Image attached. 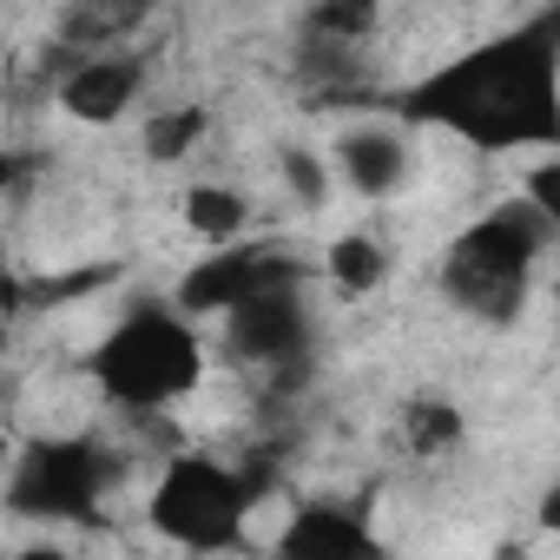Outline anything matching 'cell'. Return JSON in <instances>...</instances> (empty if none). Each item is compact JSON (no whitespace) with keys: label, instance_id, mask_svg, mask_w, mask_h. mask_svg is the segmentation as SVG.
I'll return each mask as SVG.
<instances>
[{"label":"cell","instance_id":"obj_6","mask_svg":"<svg viewBox=\"0 0 560 560\" xmlns=\"http://www.w3.org/2000/svg\"><path fill=\"white\" fill-rule=\"evenodd\" d=\"M231 350L244 363H264V370H284V363H304V343H311V311L298 298V270L291 277H277V284L250 291L231 317Z\"/></svg>","mask_w":560,"mask_h":560},{"label":"cell","instance_id":"obj_17","mask_svg":"<svg viewBox=\"0 0 560 560\" xmlns=\"http://www.w3.org/2000/svg\"><path fill=\"white\" fill-rule=\"evenodd\" d=\"M521 198H527V205H534V211H540L553 231H560V152H553V159H540V165H527V185H521Z\"/></svg>","mask_w":560,"mask_h":560},{"label":"cell","instance_id":"obj_12","mask_svg":"<svg viewBox=\"0 0 560 560\" xmlns=\"http://www.w3.org/2000/svg\"><path fill=\"white\" fill-rule=\"evenodd\" d=\"M324 270H330V284H337V291L370 298L383 277H389V250H383V237H370V231H343V237L330 244Z\"/></svg>","mask_w":560,"mask_h":560},{"label":"cell","instance_id":"obj_16","mask_svg":"<svg viewBox=\"0 0 560 560\" xmlns=\"http://www.w3.org/2000/svg\"><path fill=\"white\" fill-rule=\"evenodd\" d=\"M284 178H291V191H298L304 205H324V198H330V172H324V159L304 152V145H284Z\"/></svg>","mask_w":560,"mask_h":560},{"label":"cell","instance_id":"obj_5","mask_svg":"<svg viewBox=\"0 0 560 560\" xmlns=\"http://www.w3.org/2000/svg\"><path fill=\"white\" fill-rule=\"evenodd\" d=\"M106 455L86 435H47L14 462L8 508L27 521H86L106 494Z\"/></svg>","mask_w":560,"mask_h":560},{"label":"cell","instance_id":"obj_18","mask_svg":"<svg viewBox=\"0 0 560 560\" xmlns=\"http://www.w3.org/2000/svg\"><path fill=\"white\" fill-rule=\"evenodd\" d=\"M540 527L560 534V488H547V501H540Z\"/></svg>","mask_w":560,"mask_h":560},{"label":"cell","instance_id":"obj_1","mask_svg":"<svg viewBox=\"0 0 560 560\" xmlns=\"http://www.w3.org/2000/svg\"><path fill=\"white\" fill-rule=\"evenodd\" d=\"M389 106L402 126L455 132L475 152H560V8L442 60Z\"/></svg>","mask_w":560,"mask_h":560},{"label":"cell","instance_id":"obj_2","mask_svg":"<svg viewBox=\"0 0 560 560\" xmlns=\"http://www.w3.org/2000/svg\"><path fill=\"white\" fill-rule=\"evenodd\" d=\"M547 218L514 198V205H494L481 211L475 224L455 231L448 257H442V298L481 324H514L521 304H527V277L540 264V244H547Z\"/></svg>","mask_w":560,"mask_h":560},{"label":"cell","instance_id":"obj_8","mask_svg":"<svg viewBox=\"0 0 560 560\" xmlns=\"http://www.w3.org/2000/svg\"><path fill=\"white\" fill-rule=\"evenodd\" d=\"M139 86H145V67L132 54H93V60H80L60 80V106L80 126H113V119H126V106L139 100Z\"/></svg>","mask_w":560,"mask_h":560},{"label":"cell","instance_id":"obj_3","mask_svg":"<svg viewBox=\"0 0 560 560\" xmlns=\"http://www.w3.org/2000/svg\"><path fill=\"white\" fill-rule=\"evenodd\" d=\"M93 376L126 409H165V402H178V396L198 389L205 343H198V330H191V317L178 304L172 311L165 304H139L93 350Z\"/></svg>","mask_w":560,"mask_h":560},{"label":"cell","instance_id":"obj_10","mask_svg":"<svg viewBox=\"0 0 560 560\" xmlns=\"http://www.w3.org/2000/svg\"><path fill=\"white\" fill-rule=\"evenodd\" d=\"M337 172L350 178V191L363 198H389L409 178V145L396 126H350L337 139Z\"/></svg>","mask_w":560,"mask_h":560},{"label":"cell","instance_id":"obj_13","mask_svg":"<svg viewBox=\"0 0 560 560\" xmlns=\"http://www.w3.org/2000/svg\"><path fill=\"white\" fill-rule=\"evenodd\" d=\"M244 224H250L244 191H231V185H191V191H185V231H191V237H205V244H231Z\"/></svg>","mask_w":560,"mask_h":560},{"label":"cell","instance_id":"obj_9","mask_svg":"<svg viewBox=\"0 0 560 560\" xmlns=\"http://www.w3.org/2000/svg\"><path fill=\"white\" fill-rule=\"evenodd\" d=\"M277 553L291 560H357V553H376V534L357 508H298L291 527L277 534Z\"/></svg>","mask_w":560,"mask_h":560},{"label":"cell","instance_id":"obj_11","mask_svg":"<svg viewBox=\"0 0 560 560\" xmlns=\"http://www.w3.org/2000/svg\"><path fill=\"white\" fill-rule=\"evenodd\" d=\"M376 27V0H317L304 21V67L311 73H350V54Z\"/></svg>","mask_w":560,"mask_h":560},{"label":"cell","instance_id":"obj_14","mask_svg":"<svg viewBox=\"0 0 560 560\" xmlns=\"http://www.w3.org/2000/svg\"><path fill=\"white\" fill-rule=\"evenodd\" d=\"M205 132H211L205 106H165L159 119H145V152H152L159 165H172V159H185Z\"/></svg>","mask_w":560,"mask_h":560},{"label":"cell","instance_id":"obj_7","mask_svg":"<svg viewBox=\"0 0 560 560\" xmlns=\"http://www.w3.org/2000/svg\"><path fill=\"white\" fill-rule=\"evenodd\" d=\"M291 270H298L291 257H277L264 244H211V257L178 277V311L185 317H231L250 291L277 284V277H291Z\"/></svg>","mask_w":560,"mask_h":560},{"label":"cell","instance_id":"obj_4","mask_svg":"<svg viewBox=\"0 0 560 560\" xmlns=\"http://www.w3.org/2000/svg\"><path fill=\"white\" fill-rule=\"evenodd\" d=\"M257 501V481L211 462V455H172L159 488H152V527L172 547L211 553V547H237L244 540V514Z\"/></svg>","mask_w":560,"mask_h":560},{"label":"cell","instance_id":"obj_15","mask_svg":"<svg viewBox=\"0 0 560 560\" xmlns=\"http://www.w3.org/2000/svg\"><path fill=\"white\" fill-rule=\"evenodd\" d=\"M402 429H409V448H416V455H442V448L462 442V409L442 402V396H422V402H409Z\"/></svg>","mask_w":560,"mask_h":560},{"label":"cell","instance_id":"obj_19","mask_svg":"<svg viewBox=\"0 0 560 560\" xmlns=\"http://www.w3.org/2000/svg\"><path fill=\"white\" fill-rule=\"evenodd\" d=\"M553 311H560V284H553Z\"/></svg>","mask_w":560,"mask_h":560}]
</instances>
